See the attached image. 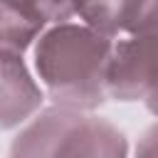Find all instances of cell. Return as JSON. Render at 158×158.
Listing matches in <instances>:
<instances>
[{"label": "cell", "instance_id": "obj_9", "mask_svg": "<svg viewBox=\"0 0 158 158\" xmlns=\"http://www.w3.org/2000/svg\"><path fill=\"white\" fill-rule=\"evenodd\" d=\"M133 158H158V121L143 131V136L136 143Z\"/></svg>", "mask_w": 158, "mask_h": 158}, {"label": "cell", "instance_id": "obj_6", "mask_svg": "<svg viewBox=\"0 0 158 158\" xmlns=\"http://www.w3.org/2000/svg\"><path fill=\"white\" fill-rule=\"evenodd\" d=\"M131 5L133 0H77V15L84 25L116 40L123 35V22Z\"/></svg>", "mask_w": 158, "mask_h": 158}, {"label": "cell", "instance_id": "obj_1", "mask_svg": "<svg viewBox=\"0 0 158 158\" xmlns=\"http://www.w3.org/2000/svg\"><path fill=\"white\" fill-rule=\"evenodd\" d=\"M114 37L84 22H62L47 27L32 47V67L52 99V106L94 111L106 94V69Z\"/></svg>", "mask_w": 158, "mask_h": 158}, {"label": "cell", "instance_id": "obj_7", "mask_svg": "<svg viewBox=\"0 0 158 158\" xmlns=\"http://www.w3.org/2000/svg\"><path fill=\"white\" fill-rule=\"evenodd\" d=\"M20 7H25L30 15L42 20L47 27L69 22L77 15V0H12Z\"/></svg>", "mask_w": 158, "mask_h": 158}, {"label": "cell", "instance_id": "obj_8", "mask_svg": "<svg viewBox=\"0 0 158 158\" xmlns=\"http://www.w3.org/2000/svg\"><path fill=\"white\" fill-rule=\"evenodd\" d=\"M123 35L158 37V0H133L123 22Z\"/></svg>", "mask_w": 158, "mask_h": 158}, {"label": "cell", "instance_id": "obj_10", "mask_svg": "<svg viewBox=\"0 0 158 158\" xmlns=\"http://www.w3.org/2000/svg\"><path fill=\"white\" fill-rule=\"evenodd\" d=\"M143 104H146V109H148L153 116H158V86H156V91H153V94H151Z\"/></svg>", "mask_w": 158, "mask_h": 158}, {"label": "cell", "instance_id": "obj_4", "mask_svg": "<svg viewBox=\"0 0 158 158\" xmlns=\"http://www.w3.org/2000/svg\"><path fill=\"white\" fill-rule=\"evenodd\" d=\"M44 89L32 77L22 54L0 52V131L25 126L42 111Z\"/></svg>", "mask_w": 158, "mask_h": 158}, {"label": "cell", "instance_id": "obj_3", "mask_svg": "<svg viewBox=\"0 0 158 158\" xmlns=\"http://www.w3.org/2000/svg\"><path fill=\"white\" fill-rule=\"evenodd\" d=\"M158 86V37L123 35L114 40L106 94L118 101H146Z\"/></svg>", "mask_w": 158, "mask_h": 158}, {"label": "cell", "instance_id": "obj_2", "mask_svg": "<svg viewBox=\"0 0 158 158\" xmlns=\"http://www.w3.org/2000/svg\"><path fill=\"white\" fill-rule=\"evenodd\" d=\"M7 158H128V141L94 111L47 106L20 128Z\"/></svg>", "mask_w": 158, "mask_h": 158}, {"label": "cell", "instance_id": "obj_5", "mask_svg": "<svg viewBox=\"0 0 158 158\" xmlns=\"http://www.w3.org/2000/svg\"><path fill=\"white\" fill-rule=\"evenodd\" d=\"M47 30L42 20L30 15L12 0H0V52L22 54L25 49L35 47L40 35Z\"/></svg>", "mask_w": 158, "mask_h": 158}]
</instances>
